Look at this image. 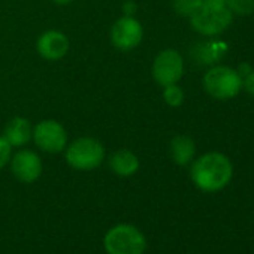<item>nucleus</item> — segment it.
Wrapping results in <instances>:
<instances>
[{
  "label": "nucleus",
  "mask_w": 254,
  "mask_h": 254,
  "mask_svg": "<svg viewBox=\"0 0 254 254\" xmlns=\"http://www.w3.org/2000/svg\"><path fill=\"white\" fill-rule=\"evenodd\" d=\"M233 166L223 153H206L197 157L190 168V178L193 184L205 191L215 193L223 190L232 180Z\"/></svg>",
  "instance_id": "nucleus-1"
},
{
  "label": "nucleus",
  "mask_w": 254,
  "mask_h": 254,
  "mask_svg": "<svg viewBox=\"0 0 254 254\" xmlns=\"http://www.w3.org/2000/svg\"><path fill=\"white\" fill-rule=\"evenodd\" d=\"M233 14L226 5V0H194V9L189 20L191 27L205 36L221 33L232 23Z\"/></svg>",
  "instance_id": "nucleus-2"
},
{
  "label": "nucleus",
  "mask_w": 254,
  "mask_h": 254,
  "mask_svg": "<svg viewBox=\"0 0 254 254\" xmlns=\"http://www.w3.org/2000/svg\"><path fill=\"white\" fill-rule=\"evenodd\" d=\"M103 250L106 254H145L147 236L130 223H118L106 230Z\"/></svg>",
  "instance_id": "nucleus-3"
},
{
  "label": "nucleus",
  "mask_w": 254,
  "mask_h": 254,
  "mask_svg": "<svg viewBox=\"0 0 254 254\" xmlns=\"http://www.w3.org/2000/svg\"><path fill=\"white\" fill-rule=\"evenodd\" d=\"M64 150H66L64 157L67 165L72 169L81 172L97 169L103 163L106 156L102 142L90 136H81L75 139Z\"/></svg>",
  "instance_id": "nucleus-4"
},
{
  "label": "nucleus",
  "mask_w": 254,
  "mask_h": 254,
  "mask_svg": "<svg viewBox=\"0 0 254 254\" xmlns=\"http://www.w3.org/2000/svg\"><path fill=\"white\" fill-rule=\"evenodd\" d=\"M206 93L217 100H229L242 88V78L229 66H214L203 76Z\"/></svg>",
  "instance_id": "nucleus-5"
},
{
  "label": "nucleus",
  "mask_w": 254,
  "mask_h": 254,
  "mask_svg": "<svg viewBox=\"0 0 254 254\" xmlns=\"http://www.w3.org/2000/svg\"><path fill=\"white\" fill-rule=\"evenodd\" d=\"M32 139L39 150L57 154L67 147V133L62 123L56 120H42L33 127Z\"/></svg>",
  "instance_id": "nucleus-6"
},
{
  "label": "nucleus",
  "mask_w": 254,
  "mask_h": 254,
  "mask_svg": "<svg viewBox=\"0 0 254 254\" xmlns=\"http://www.w3.org/2000/svg\"><path fill=\"white\" fill-rule=\"evenodd\" d=\"M151 73L154 81L162 87L177 84L184 73V60L181 54L172 48L160 51L153 62Z\"/></svg>",
  "instance_id": "nucleus-7"
},
{
  "label": "nucleus",
  "mask_w": 254,
  "mask_h": 254,
  "mask_svg": "<svg viewBox=\"0 0 254 254\" xmlns=\"http://www.w3.org/2000/svg\"><path fill=\"white\" fill-rule=\"evenodd\" d=\"M109 38L117 50L127 53L139 47L144 39V27L135 17L123 15L112 24Z\"/></svg>",
  "instance_id": "nucleus-8"
},
{
  "label": "nucleus",
  "mask_w": 254,
  "mask_h": 254,
  "mask_svg": "<svg viewBox=\"0 0 254 254\" xmlns=\"http://www.w3.org/2000/svg\"><path fill=\"white\" fill-rule=\"evenodd\" d=\"M9 166L14 177L24 184L38 181L44 171L41 157L32 150H20L15 153L9 160Z\"/></svg>",
  "instance_id": "nucleus-9"
},
{
  "label": "nucleus",
  "mask_w": 254,
  "mask_h": 254,
  "mask_svg": "<svg viewBox=\"0 0 254 254\" xmlns=\"http://www.w3.org/2000/svg\"><path fill=\"white\" fill-rule=\"evenodd\" d=\"M69 39L59 30H47L36 41V51L48 62H57L63 59L69 51Z\"/></svg>",
  "instance_id": "nucleus-10"
},
{
  "label": "nucleus",
  "mask_w": 254,
  "mask_h": 254,
  "mask_svg": "<svg viewBox=\"0 0 254 254\" xmlns=\"http://www.w3.org/2000/svg\"><path fill=\"white\" fill-rule=\"evenodd\" d=\"M32 133H33V127L27 118L14 117L9 120V123L5 127L3 138L8 141V144L12 148H21L32 139Z\"/></svg>",
  "instance_id": "nucleus-11"
},
{
  "label": "nucleus",
  "mask_w": 254,
  "mask_h": 254,
  "mask_svg": "<svg viewBox=\"0 0 254 254\" xmlns=\"http://www.w3.org/2000/svg\"><path fill=\"white\" fill-rule=\"evenodd\" d=\"M109 169L118 177H132L139 171V159L130 150H117L109 157Z\"/></svg>",
  "instance_id": "nucleus-12"
},
{
  "label": "nucleus",
  "mask_w": 254,
  "mask_h": 254,
  "mask_svg": "<svg viewBox=\"0 0 254 254\" xmlns=\"http://www.w3.org/2000/svg\"><path fill=\"white\" fill-rule=\"evenodd\" d=\"M171 157L178 166H187L193 162L196 154V145L194 141L186 135H178L172 138L169 145Z\"/></svg>",
  "instance_id": "nucleus-13"
},
{
  "label": "nucleus",
  "mask_w": 254,
  "mask_h": 254,
  "mask_svg": "<svg viewBox=\"0 0 254 254\" xmlns=\"http://www.w3.org/2000/svg\"><path fill=\"white\" fill-rule=\"evenodd\" d=\"M217 53H218V48L214 44H200L194 50V57L200 63L208 64V63H214L215 60L220 59V54H217Z\"/></svg>",
  "instance_id": "nucleus-14"
},
{
  "label": "nucleus",
  "mask_w": 254,
  "mask_h": 254,
  "mask_svg": "<svg viewBox=\"0 0 254 254\" xmlns=\"http://www.w3.org/2000/svg\"><path fill=\"white\" fill-rule=\"evenodd\" d=\"M163 99L165 102L172 106V108H178L183 105L184 102V91L180 85L172 84V85H166L163 87Z\"/></svg>",
  "instance_id": "nucleus-15"
},
{
  "label": "nucleus",
  "mask_w": 254,
  "mask_h": 254,
  "mask_svg": "<svg viewBox=\"0 0 254 254\" xmlns=\"http://www.w3.org/2000/svg\"><path fill=\"white\" fill-rule=\"evenodd\" d=\"M226 5L232 14L239 17L250 15L254 11V0H226Z\"/></svg>",
  "instance_id": "nucleus-16"
},
{
  "label": "nucleus",
  "mask_w": 254,
  "mask_h": 254,
  "mask_svg": "<svg viewBox=\"0 0 254 254\" xmlns=\"http://www.w3.org/2000/svg\"><path fill=\"white\" fill-rule=\"evenodd\" d=\"M174 9L181 17H190L194 9V0H174Z\"/></svg>",
  "instance_id": "nucleus-17"
},
{
  "label": "nucleus",
  "mask_w": 254,
  "mask_h": 254,
  "mask_svg": "<svg viewBox=\"0 0 254 254\" xmlns=\"http://www.w3.org/2000/svg\"><path fill=\"white\" fill-rule=\"evenodd\" d=\"M12 157V147L8 144V141L0 136V169H3Z\"/></svg>",
  "instance_id": "nucleus-18"
},
{
  "label": "nucleus",
  "mask_w": 254,
  "mask_h": 254,
  "mask_svg": "<svg viewBox=\"0 0 254 254\" xmlns=\"http://www.w3.org/2000/svg\"><path fill=\"white\" fill-rule=\"evenodd\" d=\"M242 87L247 90V93L254 96V70H251L248 75L242 78Z\"/></svg>",
  "instance_id": "nucleus-19"
},
{
  "label": "nucleus",
  "mask_w": 254,
  "mask_h": 254,
  "mask_svg": "<svg viewBox=\"0 0 254 254\" xmlns=\"http://www.w3.org/2000/svg\"><path fill=\"white\" fill-rule=\"evenodd\" d=\"M123 12H124V15H127V17H133L135 14H136V11H138V6H136V3L135 2H132V0H126V2L123 3Z\"/></svg>",
  "instance_id": "nucleus-20"
},
{
  "label": "nucleus",
  "mask_w": 254,
  "mask_h": 254,
  "mask_svg": "<svg viewBox=\"0 0 254 254\" xmlns=\"http://www.w3.org/2000/svg\"><path fill=\"white\" fill-rule=\"evenodd\" d=\"M253 69H251V66L250 64H245V63H242V64H239V67H238V73H239V76L241 78H244L245 75H248L250 72H251Z\"/></svg>",
  "instance_id": "nucleus-21"
},
{
  "label": "nucleus",
  "mask_w": 254,
  "mask_h": 254,
  "mask_svg": "<svg viewBox=\"0 0 254 254\" xmlns=\"http://www.w3.org/2000/svg\"><path fill=\"white\" fill-rule=\"evenodd\" d=\"M54 3H57V5H62V6H64V5H69V3H72L73 0H53Z\"/></svg>",
  "instance_id": "nucleus-22"
}]
</instances>
